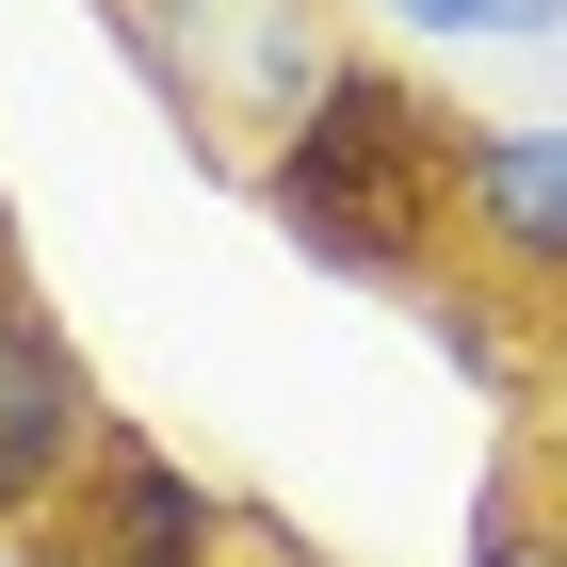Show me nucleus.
Wrapping results in <instances>:
<instances>
[{"label": "nucleus", "mask_w": 567, "mask_h": 567, "mask_svg": "<svg viewBox=\"0 0 567 567\" xmlns=\"http://www.w3.org/2000/svg\"><path fill=\"white\" fill-rule=\"evenodd\" d=\"M454 146H471V114H437L422 65L357 49L244 178H260L276 244H292L308 276H357V292H405V308H422L437 276H454Z\"/></svg>", "instance_id": "1"}, {"label": "nucleus", "mask_w": 567, "mask_h": 567, "mask_svg": "<svg viewBox=\"0 0 567 567\" xmlns=\"http://www.w3.org/2000/svg\"><path fill=\"white\" fill-rule=\"evenodd\" d=\"M114 49L146 65L178 146H212V163H260L308 97L357 65V33L324 0H114Z\"/></svg>", "instance_id": "2"}, {"label": "nucleus", "mask_w": 567, "mask_h": 567, "mask_svg": "<svg viewBox=\"0 0 567 567\" xmlns=\"http://www.w3.org/2000/svg\"><path fill=\"white\" fill-rule=\"evenodd\" d=\"M244 551H260V519H244L178 437H131V422H114V454L65 486V519L33 535V567H244Z\"/></svg>", "instance_id": "3"}, {"label": "nucleus", "mask_w": 567, "mask_h": 567, "mask_svg": "<svg viewBox=\"0 0 567 567\" xmlns=\"http://www.w3.org/2000/svg\"><path fill=\"white\" fill-rule=\"evenodd\" d=\"M97 454H114L97 357L17 292V308H0V535H49V519H65V486H82Z\"/></svg>", "instance_id": "4"}, {"label": "nucleus", "mask_w": 567, "mask_h": 567, "mask_svg": "<svg viewBox=\"0 0 567 567\" xmlns=\"http://www.w3.org/2000/svg\"><path fill=\"white\" fill-rule=\"evenodd\" d=\"M454 244H471V276L567 308V114H471V146H454Z\"/></svg>", "instance_id": "5"}, {"label": "nucleus", "mask_w": 567, "mask_h": 567, "mask_svg": "<svg viewBox=\"0 0 567 567\" xmlns=\"http://www.w3.org/2000/svg\"><path fill=\"white\" fill-rule=\"evenodd\" d=\"M519 308H535V292H503V276H437V292H422V341L454 357L471 390H503V405L535 422V390H551V357H535V324H519Z\"/></svg>", "instance_id": "6"}, {"label": "nucleus", "mask_w": 567, "mask_h": 567, "mask_svg": "<svg viewBox=\"0 0 567 567\" xmlns=\"http://www.w3.org/2000/svg\"><path fill=\"white\" fill-rule=\"evenodd\" d=\"M454 567H567V503H551V471H535V454H519V471H486Z\"/></svg>", "instance_id": "7"}, {"label": "nucleus", "mask_w": 567, "mask_h": 567, "mask_svg": "<svg viewBox=\"0 0 567 567\" xmlns=\"http://www.w3.org/2000/svg\"><path fill=\"white\" fill-rule=\"evenodd\" d=\"M422 49H567V0H373Z\"/></svg>", "instance_id": "8"}, {"label": "nucleus", "mask_w": 567, "mask_h": 567, "mask_svg": "<svg viewBox=\"0 0 567 567\" xmlns=\"http://www.w3.org/2000/svg\"><path fill=\"white\" fill-rule=\"evenodd\" d=\"M535 471H551V503H567V341H551V390H535Z\"/></svg>", "instance_id": "9"}, {"label": "nucleus", "mask_w": 567, "mask_h": 567, "mask_svg": "<svg viewBox=\"0 0 567 567\" xmlns=\"http://www.w3.org/2000/svg\"><path fill=\"white\" fill-rule=\"evenodd\" d=\"M244 567H324V551H308V535H260V551H244Z\"/></svg>", "instance_id": "10"}, {"label": "nucleus", "mask_w": 567, "mask_h": 567, "mask_svg": "<svg viewBox=\"0 0 567 567\" xmlns=\"http://www.w3.org/2000/svg\"><path fill=\"white\" fill-rule=\"evenodd\" d=\"M0 308H17V195H0Z\"/></svg>", "instance_id": "11"}, {"label": "nucleus", "mask_w": 567, "mask_h": 567, "mask_svg": "<svg viewBox=\"0 0 567 567\" xmlns=\"http://www.w3.org/2000/svg\"><path fill=\"white\" fill-rule=\"evenodd\" d=\"M0 567H17V551H0Z\"/></svg>", "instance_id": "12"}]
</instances>
